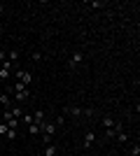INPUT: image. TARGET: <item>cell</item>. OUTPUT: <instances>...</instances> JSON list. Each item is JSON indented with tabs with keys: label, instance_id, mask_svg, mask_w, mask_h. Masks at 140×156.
I'll use <instances>...</instances> for the list:
<instances>
[{
	"label": "cell",
	"instance_id": "6da1fadb",
	"mask_svg": "<svg viewBox=\"0 0 140 156\" xmlns=\"http://www.w3.org/2000/svg\"><path fill=\"white\" fill-rule=\"evenodd\" d=\"M0 79H12V63L9 61H2V65H0Z\"/></svg>",
	"mask_w": 140,
	"mask_h": 156
},
{
	"label": "cell",
	"instance_id": "7a4b0ae2",
	"mask_svg": "<svg viewBox=\"0 0 140 156\" xmlns=\"http://www.w3.org/2000/svg\"><path fill=\"white\" fill-rule=\"evenodd\" d=\"M12 89H5V93H9ZM14 93V100L16 103H26L28 98H31V93H28V89H23V91H12Z\"/></svg>",
	"mask_w": 140,
	"mask_h": 156
},
{
	"label": "cell",
	"instance_id": "3957f363",
	"mask_svg": "<svg viewBox=\"0 0 140 156\" xmlns=\"http://www.w3.org/2000/svg\"><path fill=\"white\" fill-rule=\"evenodd\" d=\"M42 135H49V137H54V133H56V121H45V126H42V130H40Z\"/></svg>",
	"mask_w": 140,
	"mask_h": 156
},
{
	"label": "cell",
	"instance_id": "277c9868",
	"mask_svg": "<svg viewBox=\"0 0 140 156\" xmlns=\"http://www.w3.org/2000/svg\"><path fill=\"white\" fill-rule=\"evenodd\" d=\"M82 61H84V54H82V51H73V56H70L68 65H70V68H77V65H80Z\"/></svg>",
	"mask_w": 140,
	"mask_h": 156
},
{
	"label": "cell",
	"instance_id": "5b68a950",
	"mask_svg": "<svg viewBox=\"0 0 140 156\" xmlns=\"http://www.w3.org/2000/svg\"><path fill=\"white\" fill-rule=\"evenodd\" d=\"M14 77L19 79V82H21V84H23V86H26L28 82L33 79V75H31V72H28V70H19V72H16V75H14Z\"/></svg>",
	"mask_w": 140,
	"mask_h": 156
},
{
	"label": "cell",
	"instance_id": "8992f818",
	"mask_svg": "<svg viewBox=\"0 0 140 156\" xmlns=\"http://www.w3.org/2000/svg\"><path fill=\"white\" fill-rule=\"evenodd\" d=\"M93 142H96V133H93V130H87V133H84V142H82V147L89 149Z\"/></svg>",
	"mask_w": 140,
	"mask_h": 156
},
{
	"label": "cell",
	"instance_id": "52a82bcc",
	"mask_svg": "<svg viewBox=\"0 0 140 156\" xmlns=\"http://www.w3.org/2000/svg\"><path fill=\"white\" fill-rule=\"evenodd\" d=\"M66 112H68V114H73V117H82V114H93L91 110H82V107H75V105H73V107H66Z\"/></svg>",
	"mask_w": 140,
	"mask_h": 156
},
{
	"label": "cell",
	"instance_id": "ba28073f",
	"mask_svg": "<svg viewBox=\"0 0 140 156\" xmlns=\"http://www.w3.org/2000/svg\"><path fill=\"white\" fill-rule=\"evenodd\" d=\"M33 124H38V126H40V130H42V126H45V112H42V110H38L33 114Z\"/></svg>",
	"mask_w": 140,
	"mask_h": 156
},
{
	"label": "cell",
	"instance_id": "9c48e42d",
	"mask_svg": "<svg viewBox=\"0 0 140 156\" xmlns=\"http://www.w3.org/2000/svg\"><path fill=\"white\" fill-rule=\"evenodd\" d=\"M0 103H2V107H5V110H12L14 100H12L9 96H7V93H0Z\"/></svg>",
	"mask_w": 140,
	"mask_h": 156
},
{
	"label": "cell",
	"instance_id": "30bf717a",
	"mask_svg": "<svg viewBox=\"0 0 140 156\" xmlns=\"http://www.w3.org/2000/svg\"><path fill=\"white\" fill-rule=\"evenodd\" d=\"M56 151H59L56 144H45V156H56Z\"/></svg>",
	"mask_w": 140,
	"mask_h": 156
},
{
	"label": "cell",
	"instance_id": "8fae6325",
	"mask_svg": "<svg viewBox=\"0 0 140 156\" xmlns=\"http://www.w3.org/2000/svg\"><path fill=\"white\" fill-rule=\"evenodd\" d=\"M7 61H9V63H16V61H19V49H12V51L7 54Z\"/></svg>",
	"mask_w": 140,
	"mask_h": 156
},
{
	"label": "cell",
	"instance_id": "7c38bea8",
	"mask_svg": "<svg viewBox=\"0 0 140 156\" xmlns=\"http://www.w3.org/2000/svg\"><path fill=\"white\" fill-rule=\"evenodd\" d=\"M9 112H12L14 119H21V117H23V110H21V107H16V105H12V110H9Z\"/></svg>",
	"mask_w": 140,
	"mask_h": 156
},
{
	"label": "cell",
	"instance_id": "4fadbf2b",
	"mask_svg": "<svg viewBox=\"0 0 140 156\" xmlns=\"http://www.w3.org/2000/svg\"><path fill=\"white\" fill-rule=\"evenodd\" d=\"M114 137H117L119 142H128V133H126V130H119V133H117Z\"/></svg>",
	"mask_w": 140,
	"mask_h": 156
},
{
	"label": "cell",
	"instance_id": "5bb4252c",
	"mask_svg": "<svg viewBox=\"0 0 140 156\" xmlns=\"http://www.w3.org/2000/svg\"><path fill=\"white\" fill-rule=\"evenodd\" d=\"M5 124L9 126V128H14V130H16V128H19V119H14V117H12V119H7Z\"/></svg>",
	"mask_w": 140,
	"mask_h": 156
},
{
	"label": "cell",
	"instance_id": "9a60e30c",
	"mask_svg": "<svg viewBox=\"0 0 140 156\" xmlns=\"http://www.w3.org/2000/svg\"><path fill=\"white\" fill-rule=\"evenodd\" d=\"M28 133H31V135H40V126H38V124H31V126H28Z\"/></svg>",
	"mask_w": 140,
	"mask_h": 156
},
{
	"label": "cell",
	"instance_id": "2e32d148",
	"mask_svg": "<svg viewBox=\"0 0 140 156\" xmlns=\"http://www.w3.org/2000/svg\"><path fill=\"white\" fill-rule=\"evenodd\" d=\"M103 126H105V128H112V126H114V119L112 117H103Z\"/></svg>",
	"mask_w": 140,
	"mask_h": 156
},
{
	"label": "cell",
	"instance_id": "e0dca14e",
	"mask_svg": "<svg viewBox=\"0 0 140 156\" xmlns=\"http://www.w3.org/2000/svg\"><path fill=\"white\" fill-rule=\"evenodd\" d=\"M5 137H7V140H16V130H14V128H9V130L5 133Z\"/></svg>",
	"mask_w": 140,
	"mask_h": 156
},
{
	"label": "cell",
	"instance_id": "ac0fdd59",
	"mask_svg": "<svg viewBox=\"0 0 140 156\" xmlns=\"http://www.w3.org/2000/svg\"><path fill=\"white\" fill-rule=\"evenodd\" d=\"M131 156H140V144H138V142L131 147Z\"/></svg>",
	"mask_w": 140,
	"mask_h": 156
},
{
	"label": "cell",
	"instance_id": "d6986e66",
	"mask_svg": "<svg viewBox=\"0 0 140 156\" xmlns=\"http://www.w3.org/2000/svg\"><path fill=\"white\" fill-rule=\"evenodd\" d=\"M21 119H23V124H26V126H31V124H33V114H23Z\"/></svg>",
	"mask_w": 140,
	"mask_h": 156
},
{
	"label": "cell",
	"instance_id": "ffe728a7",
	"mask_svg": "<svg viewBox=\"0 0 140 156\" xmlns=\"http://www.w3.org/2000/svg\"><path fill=\"white\" fill-rule=\"evenodd\" d=\"M7 130H9V126H7V124H5V121H0V135H5Z\"/></svg>",
	"mask_w": 140,
	"mask_h": 156
},
{
	"label": "cell",
	"instance_id": "44dd1931",
	"mask_svg": "<svg viewBox=\"0 0 140 156\" xmlns=\"http://www.w3.org/2000/svg\"><path fill=\"white\" fill-rule=\"evenodd\" d=\"M114 135H117V130H114V128H105V137H114Z\"/></svg>",
	"mask_w": 140,
	"mask_h": 156
},
{
	"label": "cell",
	"instance_id": "7402d4cb",
	"mask_svg": "<svg viewBox=\"0 0 140 156\" xmlns=\"http://www.w3.org/2000/svg\"><path fill=\"white\" fill-rule=\"evenodd\" d=\"M31 58H33V61H40V58H42V54H40V51H33V56H31Z\"/></svg>",
	"mask_w": 140,
	"mask_h": 156
},
{
	"label": "cell",
	"instance_id": "603a6c76",
	"mask_svg": "<svg viewBox=\"0 0 140 156\" xmlns=\"http://www.w3.org/2000/svg\"><path fill=\"white\" fill-rule=\"evenodd\" d=\"M2 61H7V56H5V51L0 49V63H2Z\"/></svg>",
	"mask_w": 140,
	"mask_h": 156
},
{
	"label": "cell",
	"instance_id": "cb8c5ba5",
	"mask_svg": "<svg viewBox=\"0 0 140 156\" xmlns=\"http://www.w3.org/2000/svg\"><path fill=\"white\" fill-rule=\"evenodd\" d=\"M2 12H5V5H0V14H2Z\"/></svg>",
	"mask_w": 140,
	"mask_h": 156
},
{
	"label": "cell",
	"instance_id": "d4e9b609",
	"mask_svg": "<svg viewBox=\"0 0 140 156\" xmlns=\"http://www.w3.org/2000/svg\"><path fill=\"white\" fill-rule=\"evenodd\" d=\"M0 40H2V28H0Z\"/></svg>",
	"mask_w": 140,
	"mask_h": 156
},
{
	"label": "cell",
	"instance_id": "484cf974",
	"mask_svg": "<svg viewBox=\"0 0 140 156\" xmlns=\"http://www.w3.org/2000/svg\"><path fill=\"white\" fill-rule=\"evenodd\" d=\"M0 49H2V40H0Z\"/></svg>",
	"mask_w": 140,
	"mask_h": 156
},
{
	"label": "cell",
	"instance_id": "4316f807",
	"mask_svg": "<svg viewBox=\"0 0 140 156\" xmlns=\"http://www.w3.org/2000/svg\"><path fill=\"white\" fill-rule=\"evenodd\" d=\"M0 149H2V140H0Z\"/></svg>",
	"mask_w": 140,
	"mask_h": 156
}]
</instances>
